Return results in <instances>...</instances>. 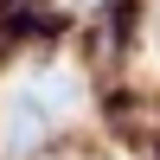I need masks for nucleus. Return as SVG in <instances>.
I'll use <instances>...</instances> for the list:
<instances>
[{"label":"nucleus","mask_w":160,"mask_h":160,"mask_svg":"<svg viewBox=\"0 0 160 160\" xmlns=\"http://www.w3.org/2000/svg\"><path fill=\"white\" fill-rule=\"evenodd\" d=\"M71 160H128V154H122V148H109V141H102V135H96V141H90V148H83V154H71Z\"/></svg>","instance_id":"1"}]
</instances>
